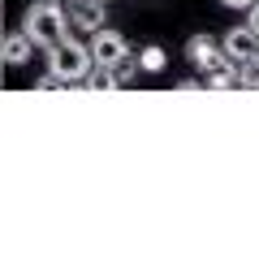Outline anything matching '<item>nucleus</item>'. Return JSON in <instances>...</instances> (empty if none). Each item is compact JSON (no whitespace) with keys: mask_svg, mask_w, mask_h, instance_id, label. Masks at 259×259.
Masks as SVG:
<instances>
[{"mask_svg":"<svg viewBox=\"0 0 259 259\" xmlns=\"http://www.w3.org/2000/svg\"><path fill=\"white\" fill-rule=\"evenodd\" d=\"M26 35L35 39L39 48H56L61 39H69V26H74V18H69V9H61V0H35L26 9Z\"/></svg>","mask_w":259,"mask_h":259,"instance_id":"nucleus-1","label":"nucleus"},{"mask_svg":"<svg viewBox=\"0 0 259 259\" xmlns=\"http://www.w3.org/2000/svg\"><path fill=\"white\" fill-rule=\"evenodd\" d=\"M91 65H95V56H91V44H82V39H61L56 48H48V69L52 74H61L65 82H82L87 74H91Z\"/></svg>","mask_w":259,"mask_h":259,"instance_id":"nucleus-2","label":"nucleus"},{"mask_svg":"<svg viewBox=\"0 0 259 259\" xmlns=\"http://www.w3.org/2000/svg\"><path fill=\"white\" fill-rule=\"evenodd\" d=\"M186 61H194V69H199V74H212V69H225V65H238V61H229V56H225L221 39H212V35L186 39Z\"/></svg>","mask_w":259,"mask_h":259,"instance_id":"nucleus-3","label":"nucleus"},{"mask_svg":"<svg viewBox=\"0 0 259 259\" xmlns=\"http://www.w3.org/2000/svg\"><path fill=\"white\" fill-rule=\"evenodd\" d=\"M87 44H91V56H95V65H108V69H117V65L130 56L125 39H121L117 30H108V26H100L91 39H87Z\"/></svg>","mask_w":259,"mask_h":259,"instance_id":"nucleus-4","label":"nucleus"},{"mask_svg":"<svg viewBox=\"0 0 259 259\" xmlns=\"http://www.w3.org/2000/svg\"><path fill=\"white\" fill-rule=\"evenodd\" d=\"M221 48H225V56H229V61H255L259 56V35L250 26H233V30H225L221 35Z\"/></svg>","mask_w":259,"mask_h":259,"instance_id":"nucleus-5","label":"nucleus"},{"mask_svg":"<svg viewBox=\"0 0 259 259\" xmlns=\"http://www.w3.org/2000/svg\"><path fill=\"white\" fill-rule=\"evenodd\" d=\"M65 9H69L74 26H78V30H87V35H95V30L108 22V0H69Z\"/></svg>","mask_w":259,"mask_h":259,"instance_id":"nucleus-6","label":"nucleus"},{"mask_svg":"<svg viewBox=\"0 0 259 259\" xmlns=\"http://www.w3.org/2000/svg\"><path fill=\"white\" fill-rule=\"evenodd\" d=\"M35 39L26 35V26L22 30H9V35H5V48H0V56H5V65H9V69H18V65H26L30 61V52H35Z\"/></svg>","mask_w":259,"mask_h":259,"instance_id":"nucleus-7","label":"nucleus"},{"mask_svg":"<svg viewBox=\"0 0 259 259\" xmlns=\"http://www.w3.org/2000/svg\"><path fill=\"white\" fill-rule=\"evenodd\" d=\"M207 91H229V87H242V65H225V69H212L203 78Z\"/></svg>","mask_w":259,"mask_h":259,"instance_id":"nucleus-8","label":"nucleus"},{"mask_svg":"<svg viewBox=\"0 0 259 259\" xmlns=\"http://www.w3.org/2000/svg\"><path fill=\"white\" fill-rule=\"evenodd\" d=\"M87 91H117V74H112L108 65H91V74L82 78Z\"/></svg>","mask_w":259,"mask_h":259,"instance_id":"nucleus-9","label":"nucleus"},{"mask_svg":"<svg viewBox=\"0 0 259 259\" xmlns=\"http://www.w3.org/2000/svg\"><path fill=\"white\" fill-rule=\"evenodd\" d=\"M139 65L147 69V74H160V69L168 65V56H164V48H160V44H147V48L139 52Z\"/></svg>","mask_w":259,"mask_h":259,"instance_id":"nucleus-10","label":"nucleus"},{"mask_svg":"<svg viewBox=\"0 0 259 259\" xmlns=\"http://www.w3.org/2000/svg\"><path fill=\"white\" fill-rule=\"evenodd\" d=\"M139 69H143V65H139V56H125V61H121L117 69H112V74H117V91H121V87H134Z\"/></svg>","mask_w":259,"mask_h":259,"instance_id":"nucleus-11","label":"nucleus"},{"mask_svg":"<svg viewBox=\"0 0 259 259\" xmlns=\"http://www.w3.org/2000/svg\"><path fill=\"white\" fill-rule=\"evenodd\" d=\"M242 87L246 91H259V56L255 61H242Z\"/></svg>","mask_w":259,"mask_h":259,"instance_id":"nucleus-12","label":"nucleus"},{"mask_svg":"<svg viewBox=\"0 0 259 259\" xmlns=\"http://www.w3.org/2000/svg\"><path fill=\"white\" fill-rule=\"evenodd\" d=\"M35 87H39V91H61V87H69V82H65V78H61V74H52V69H48V74H44V78H39V82H35Z\"/></svg>","mask_w":259,"mask_h":259,"instance_id":"nucleus-13","label":"nucleus"},{"mask_svg":"<svg viewBox=\"0 0 259 259\" xmlns=\"http://www.w3.org/2000/svg\"><path fill=\"white\" fill-rule=\"evenodd\" d=\"M246 26L255 30V35H259V0H255V5H250V9H246Z\"/></svg>","mask_w":259,"mask_h":259,"instance_id":"nucleus-14","label":"nucleus"},{"mask_svg":"<svg viewBox=\"0 0 259 259\" xmlns=\"http://www.w3.org/2000/svg\"><path fill=\"white\" fill-rule=\"evenodd\" d=\"M225 9H250V5H255V0H221Z\"/></svg>","mask_w":259,"mask_h":259,"instance_id":"nucleus-15","label":"nucleus"}]
</instances>
